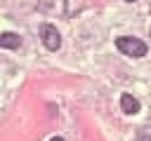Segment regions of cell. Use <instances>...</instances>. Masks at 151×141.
I'll use <instances>...</instances> for the list:
<instances>
[{
  "label": "cell",
  "mask_w": 151,
  "mask_h": 141,
  "mask_svg": "<svg viewBox=\"0 0 151 141\" xmlns=\"http://www.w3.org/2000/svg\"><path fill=\"white\" fill-rule=\"evenodd\" d=\"M116 47L123 52V54H127V56H144L146 54V45L142 42V40H137V38H118L116 40Z\"/></svg>",
  "instance_id": "obj_1"
},
{
  "label": "cell",
  "mask_w": 151,
  "mask_h": 141,
  "mask_svg": "<svg viewBox=\"0 0 151 141\" xmlns=\"http://www.w3.org/2000/svg\"><path fill=\"white\" fill-rule=\"evenodd\" d=\"M40 38H42V45L50 49V52H57L61 47V35L59 31L52 26V24H42L40 26Z\"/></svg>",
  "instance_id": "obj_2"
},
{
  "label": "cell",
  "mask_w": 151,
  "mask_h": 141,
  "mask_svg": "<svg viewBox=\"0 0 151 141\" xmlns=\"http://www.w3.org/2000/svg\"><path fill=\"white\" fill-rule=\"evenodd\" d=\"M120 108H123V113L134 115V113H139V101L132 94H120Z\"/></svg>",
  "instance_id": "obj_3"
},
{
  "label": "cell",
  "mask_w": 151,
  "mask_h": 141,
  "mask_svg": "<svg viewBox=\"0 0 151 141\" xmlns=\"http://www.w3.org/2000/svg\"><path fill=\"white\" fill-rule=\"evenodd\" d=\"M19 45H21V35H19V33H12V31L0 33V47H5V49H17Z\"/></svg>",
  "instance_id": "obj_4"
},
{
  "label": "cell",
  "mask_w": 151,
  "mask_h": 141,
  "mask_svg": "<svg viewBox=\"0 0 151 141\" xmlns=\"http://www.w3.org/2000/svg\"><path fill=\"white\" fill-rule=\"evenodd\" d=\"M137 141H151V134H142V136H139Z\"/></svg>",
  "instance_id": "obj_5"
},
{
  "label": "cell",
  "mask_w": 151,
  "mask_h": 141,
  "mask_svg": "<svg viewBox=\"0 0 151 141\" xmlns=\"http://www.w3.org/2000/svg\"><path fill=\"white\" fill-rule=\"evenodd\" d=\"M50 141H64V139H61V136H52Z\"/></svg>",
  "instance_id": "obj_6"
},
{
  "label": "cell",
  "mask_w": 151,
  "mask_h": 141,
  "mask_svg": "<svg viewBox=\"0 0 151 141\" xmlns=\"http://www.w3.org/2000/svg\"><path fill=\"white\" fill-rule=\"evenodd\" d=\"M125 2H134V0H125Z\"/></svg>",
  "instance_id": "obj_7"
}]
</instances>
